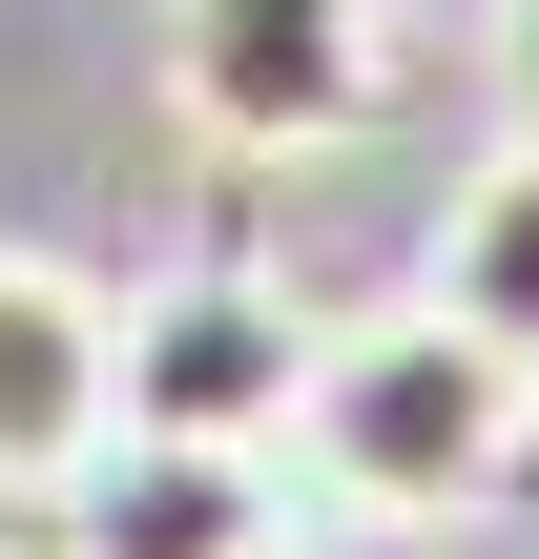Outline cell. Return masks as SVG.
<instances>
[{
    "label": "cell",
    "instance_id": "6da1fadb",
    "mask_svg": "<svg viewBox=\"0 0 539 559\" xmlns=\"http://www.w3.org/2000/svg\"><path fill=\"white\" fill-rule=\"evenodd\" d=\"M539 456V373L519 353H478L436 290H395V311H353V332H312V394H291V477L332 498V519H395V539H436V519H499Z\"/></svg>",
    "mask_w": 539,
    "mask_h": 559
},
{
    "label": "cell",
    "instance_id": "7a4b0ae2",
    "mask_svg": "<svg viewBox=\"0 0 539 559\" xmlns=\"http://www.w3.org/2000/svg\"><path fill=\"white\" fill-rule=\"evenodd\" d=\"M312 290L270 249H166L145 290H104V373H125V436H229V456H291V394H312Z\"/></svg>",
    "mask_w": 539,
    "mask_h": 559
},
{
    "label": "cell",
    "instance_id": "3957f363",
    "mask_svg": "<svg viewBox=\"0 0 539 559\" xmlns=\"http://www.w3.org/2000/svg\"><path fill=\"white\" fill-rule=\"evenodd\" d=\"M166 104L229 166H332L395 104V0H166Z\"/></svg>",
    "mask_w": 539,
    "mask_h": 559
},
{
    "label": "cell",
    "instance_id": "277c9868",
    "mask_svg": "<svg viewBox=\"0 0 539 559\" xmlns=\"http://www.w3.org/2000/svg\"><path fill=\"white\" fill-rule=\"evenodd\" d=\"M270 539H291V477L229 436H104L42 498V559H270Z\"/></svg>",
    "mask_w": 539,
    "mask_h": 559
},
{
    "label": "cell",
    "instance_id": "5b68a950",
    "mask_svg": "<svg viewBox=\"0 0 539 559\" xmlns=\"http://www.w3.org/2000/svg\"><path fill=\"white\" fill-rule=\"evenodd\" d=\"M104 436H125V373H104V270H62V249H21V228H0V498L42 519Z\"/></svg>",
    "mask_w": 539,
    "mask_h": 559
},
{
    "label": "cell",
    "instance_id": "8992f818",
    "mask_svg": "<svg viewBox=\"0 0 539 559\" xmlns=\"http://www.w3.org/2000/svg\"><path fill=\"white\" fill-rule=\"evenodd\" d=\"M415 290H436L478 353H519V373H539V124H499V145L436 187V228H415Z\"/></svg>",
    "mask_w": 539,
    "mask_h": 559
},
{
    "label": "cell",
    "instance_id": "52a82bcc",
    "mask_svg": "<svg viewBox=\"0 0 539 559\" xmlns=\"http://www.w3.org/2000/svg\"><path fill=\"white\" fill-rule=\"evenodd\" d=\"M499 104L539 124V0H499Z\"/></svg>",
    "mask_w": 539,
    "mask_h": 559
},
{
    "label": "cell",
    "instance_id": "ba28073f",
    "mask_svg": "<svg viewBox=\"0 0 539 559\" xmlns=\"http://www.w3.org/2000/svg\"><path fill=\"white\" fill-rule=\"evenodd\" d=\"M270 559H312V539H270Z\"/></svg>",
    "mask_w": 539,
    "mask_h": 559
}]
</instances>
